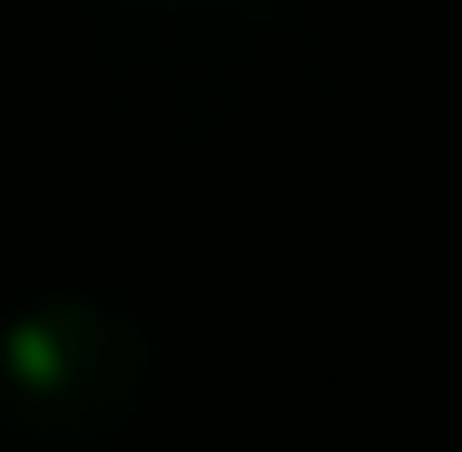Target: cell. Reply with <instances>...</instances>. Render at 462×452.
Segmentation results:
<instances>
[{"label":"cell","mask_w":462,"mask_h":452,"mask_svg":"<svg viewBox=\"0 0 462 452\" xmlns=\"http://www.w3.org/2000/svg\"><path fill=\"white\" fill-rule=\"evenodd\" d=\"M148 403V335L98 305V295H50L0 325V433L40 452H79L128 433Z\"/></svg>","instance_id":"obj_1"}]
</instances>
